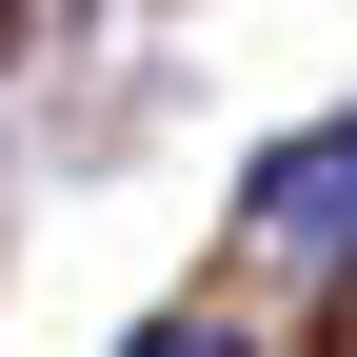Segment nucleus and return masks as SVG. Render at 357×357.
Instances as JSON below:
<instances>
[{
	"instance_id": "f03ea898",
	"label": "nucleus",
	"mask_w": 357,
	"mask_h": 357,
	"mask_svg": "<svg viewBox=\"0 0 357 357\" xmlns=\"http://www.w3.org/2000/svg\"><path fill=\"white\" fill-rule=\"evenodd\" d=\"M139 357H238V337H218V318H159V337H139Z\"/></svg>"
},
{
	"instance_id": "f257e3e1",
	"label": "nucleus",
	"mask_w": 357,
	"mask_h": 357,
	"mask_svg": "<svg viewBox=\"0 0 357 357\" xmlns=\"http://www.w3.org/2000/svg\"><path fill=\"white\" fill-rule=\"evenodd\" d=\"M238 218H258V258H357V119H318V139H278Z\"/></svg>"
}]
</instances>
